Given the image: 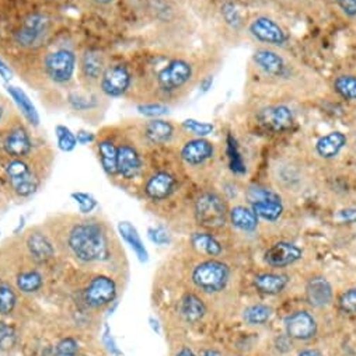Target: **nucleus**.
I'll return each instance as SVG.
<instances>
[{
  "instance_id": "obj_1",
  "label": "nucleus",
  "mask_w": 356,
  "mask_h": 356,
  "mask_svg": "<svg viewBox=\"0 0 356 356\" xmlns=\"http://www.w3.org/2000/svg\"><path fill=\"white\" fill-rule=\"evenodd\" d=\"M69 247L84 262L104 261L108 258L106 232L96 222H83L74 226L69 234Z\"/></svg>"
},
{
  "instance_id": "obj_2",
  "label": "nucleus",
  "mask_w": 356,
  "mask_h": 356,
  "mask_svg": "<svg viewBox=\"0 0 356 356\" xmlns=\"http://www.w3.org/2000/svg\"><path fill=\"white\" fill-rule=\"evenodd\" d=\"M195 219L205 229H222L229 219V209L225 200L215 193H204L195 201Z\"/></svg>"
},
{
  "instance_id": "obj_3",
  "label": "nucleus",
  "mask_w": 356,
  "mask_h": 356,
  "mask_svg": "<svg viewBox=\"0 0 356 356\" xmlns=\"http://www.w3.org/2000/svg\"><path fill=\"white\" fill-rule=\"evenodd\" d=\"M229 266L218 259H208L198 264L193 271L194 285L207 293L222 292L229 282Z\"/></svg>"
},
{
  "instance_id": "obj_4",
  "label": "nucleus",
  "mask_w": 356,
  "mask_h": 356,
  "mask_svg": "<svg viewBox=\"0 0 356 356\" xmlns=\"http://www.w3.org/2000/svg\"><path fill=\"white\" fill-rule=\"evenodd\" d=\"M250 208L255 215L266 222H277L284 213V204L275 191L264 187H250L247 191Z\"/></svg>"
},
{
  "instance_id": "obj_5",
  "label": "nucleus",
  "mask_w": 356,
  "mask_h": 356,
  "mask_svg": "<svg viewBox=\"0 0 356 356\" xmlns=\"http://www.w3.org/2000/svg\"><path fill=\"white\" fill-rule=\"evenodd\" d=\"M48 34L49 20L44 15H31L24 20L16 33V41L24 48L34 49L42 45Z\"/></svg>"
},
{
  "instance_id": "obj_6",
  "label": "nucleus",
  "mask_w": 356,
  "mask_h": 356,
  "mask_svg": "<svg viewBox=\"0 0 356 356\" xmlns=\"http://www.w3.org/2000/svg\"><path fill=\"white\" fill-rule=\"evenodd\" d=\"M44 65L45 72L52 81L65 84L73 77L76 69V55L72 51L59 49L47 55Z\"/></svg>"
},
{
  "instance_id": "obj_7",
  "label": "nucleus",
  "mask_w": 356,
  "mask_h": 356,
  "mask_svg": "<svg viewBox=\"0 0 356 356\" xmlns=\"http://www.w3.org/2000/svg\"><path fill=\"white\" fill-rule=\"evenodd\" d=\"M193 77V66L183 60L174 59L157 74V83L165 92H172L187 84Z\"/></svg>"
},
{
  "instance_id": "obj_8",
  "label": "nucleus",
  "mask_w": 356,
  "mask_h": 356,
  "mask_svg": "<svg viewBox=\"0 0 356 356\" xmlns=\"http://www.w3.org/2000/svg\"><path fill=\"white\" fill-rule=\"evenodd\" d=\"M6 172L15 193L20 197H30L38 188L37 177L30 170L29 164L20 159L10 161L6 167Z\"/></svg>"
},
{
  "instance_id": "obj_9",
  "label": "nucleus",
  "mask_w": 356,
  "mask_h": 356,
  "mask_svg": "<svg viewBox=\"0 0 356 356\" xmlns=\"http://www.w3.org/2000/svg\"><path fill=\"white\" fill-rule=\"evenodd\" d=\"M102 92L111 99H117L124 96L131 86L132 77L127 66L124 65H113L106 67L102 79H100Z\"/></svg>"
},
{
  "instance_id": "obj_10",
  "label": "nucleus",
  "mask_w": 356,
  "mask_h": 356,
  "mask_svg": "<svg viewBox=\"0 0 356 356\" xmlns=\"http://www.w3.org/2000/svg\"><path fill=\"white\" fill-rule=\"evenodd\" d=\"M303 257V250L289 241H278L273 244L264 254L265 262L273 268H285L293 265Z\"/></svg>"
},
{
  "instance_id": "obj_11",
  "label": "nucleus",
  "mask_w": 356,
  "mask_h": 356,
  "mask_svg": "<svg viewBox=\"0 0 356 356\" xmlns=\"http://www.w3.org/2000/svg\"><path fill=\"white\" fill-rule=\"evenodd\" d=\"M286 335L298 341H309L317 334V321L307 310H298L285 320Z\"/></svg>"
},
{
  "instance_id": "obj_12",
  "label": "nucleus",
  "mask_w": 356,
  "mask_h": 356,
  "mask_svg": "<svg viewBox=\"0 0 356 356\" xmlns=\"http://www.w3.org/2000/svg\"><path fill=\"white\" fill-rule=\"evenodd\" d=\"M117 286L108 277H96L84 292V300L92 307H103L115 299Z\"/></svg>"
},
{
  "instance_id": "obj_13",
  "label": "nucleus",
  "mask_w": 356,
  "mask_h": 356,
  "mask_svg": "<svg viewBox=\"0 0 356 356\" xmlns=\"http://www.w3.org/2000/svg\"><path fill=\"white\" fill-rule=\"evenodd\" d=\"M250 33L254 38L261 42L271 45H285L288 41V34L285 30L273 19L258 17L250 24Z\"/></svg>"
},
{
  "instance_id": "obj_14",
  "label": "nucleus",
  "mask_w": 356,
  "mask_h": 356,
  "mask_svg": "<svg viewBox=\"0 0 356 356\" xmlns=\"http://www.w3.org/2000/svg\"><path fill=\"white\" fill-rule=\"evenodd\" d=\"M258 120L261 125L274 132L289 131L295 124L293 113L286 106H273L259 111Z\"/></svg>"
},
{
  "instance_id": "obj_15",
  "label": "nucleus",
  "mask_w": 356,
  "mask_h": 356,
  "mask_svg": "<svg viewBox=\"0 0 356 356\" xmlns=\"http://www.w3.org/2000/svg\"><path fill=\"white\" fill-rule=\"evenodd\" d=\"M175 187L177 180L174 175L165 171H159L147 180L145 186V193L152 201H164L175 191Z\"/></svg>"
},
{
  "instance_id": "obj_16",
  "label": "nucleus",
  "mask_w": 356,
  "mask_h": 356,
  "mask_svg": "<svg viewBox=\"0 0 356 356\" xmlns=\"http://www.w3.org/2000/svg\"><path fill=\"white\" fill-rule=\"evenodd\" d=\"M215 156V146L204 138L188 140L181 149V159L188 165H201Z\"/></svg>"
},
{
  "instance_id": "obj_17",
  "label": "nucleus",
  "mask_w": 356,
  "mask_h": 356,
  "mask_svg": "<svg viewBox=\"0 0 356 356\" xmlns=\"http://www.w3.org/2000/svg\"><path fill=\"white\" fill-rule=\"evenodd\" d=\"M334 298L332 286L324 277H314L306 285V300L316 309H323L331 305Z\"/></svg>"
},
{
  "instance_id": "obj_18",
  "label": "nucleus",
  "mask_w": 356,
  "mask_h": 356,
  "mask_svg": "<svg viewBox=\"0 0 356 356\" xmlns=\"http://www.w3.org/2000/svg\"><path fill=\"white\" fill-rule=\"evenodd\" d=\"M118 172L125 180H134L142 170V159L135 147L131 145H122L118 147V160H117Z\"/></svg>"
},
{
  "instance_id": "obj_19",
  "label": "nucleus",
  "mask_w": 356,
  "mask_h": 356,
  "mask_svg": "<svg viewBox=\"0 0 356 356\" xmlns=\"http://www.w3.org/2000/svg\"><path fill=\"white\" fill-rule=\"evenodd\" d=\"M289 284V277L284 274H274V273H264L258 274L252 285L254 288L262 293V295H268V296H275L282 293Z\"/></svg>"
},
{
  "instance_id": "obj_20",
  "label": "nucleus",
  "mask_w": 356,
  "mask_h": 356,
  "mask_svg": "<svg viewBox=\"0 0 356 356\" xmlns=\"http://www.w3.org/2000/svg\"><path fill=\"white\" fill-rule=\"evenodd\" d=\"M255 65L270 76H284L286 70L285 60L277 52L270 49H258L252 56Z\"/></svg>"
},
{
  "instance_id": "obj_21",
  "label": "nucleus",
  "mask_w": 356,
  "mask_h": 356,
  "mask_svg": "<svg viewBox=\"0 0 356 356\" xmlns=\"http://www.w3.org/2000/svg\"><path fill=\"white\" fill-rule=\"evenodd\" d=\"M346 142H348V139L342 132L334 131V132H330V134L321 136L317 140L316 152L323 159H334L345 147Z\"/></svg>"
},
{
  "instance_id": "obj_22",
  "label": "nucleus",
  "mask_w": 356,
  "mask_h": 356,
  "mask_svg": "<svg viewBox=\"0 0 356 356\" xmlns=\"http://www.w3.org/2000/svg\"><path fill=\"white\" fill-rule=\"evenodd\" d=\"M3 146H5L6 153L16 157V159H20V157H24V156L30 154V152L33 149L30 135L23 128H17V129L12 131L8 135Z\"/></svg>"
},
{
  "instance_id": "obj_23",
  "label": "nucleus",
  "mask_w": 356,
  "mask_h": 356,
  "mask_svg": "<svg viewBox=\"0 0 356 356\" xmlns=\"http://www.w3.org/2000/svg\"><path fill=\"white\" fill-rule=\"evenodd\" d=\"M229 220L236 229L244 233H252L258 227V216L255 215V212L251 208L243 205L230 209Z\"/></svg>"
},
{
  "instance_id": "obj_24",
  "label": "nucleus",
  "mask_w": 356,
  "mask_h": 356,
  "mask_svg": "<svg viewBox=\"0 0 356 356\" xmlns=\"http://www.w3.org/2000/svg\"><path fill=\"white\" fill-rule=\"evenodd\" d=\"M180 312L183 318L190 323H198L201 321L205 314H207V306L204 303V300L201 298H198L194 293H187L183 299H181V305H180Z\"/></svg>"
},
{
  "instance_id": "obj_25",
  "label": "nucleus",
  "mask_w": 356,
  "mask_h": 356,
  "mask_svg": "<svg viewBox=\"0 0 356 356\" xmlns=\"http://www.w3.org/2000/svg\"><path fill=\"white\" fill-rule=\"evenodd\" d=\"M27 247L38 262H45L54 257V247L42 233H31L27 238Z\"/></svg>"
},
{
  "instance_id": "obj_26",
  "label": "nucleus",
  "mask_w": 356,
  "mask_h": 356,
  "mask_svg": "<svg viewBox=\"0 0 356 356\" xmlns=\"http://www.w3.org/2000/svg\"><path fill=\"white\" fill-rule=\"evenodd\" d=\"M80 66L83 76L92 81L100 80L106 70L104 58L97 52H87L86 55H83Z\"/></svg>"
},
{
  "instance_id": "obj_27",
  "label": "nucleus",
  "mask_w": 356,
  "mask_h": 356,
  "mask_svg": "<svg viewBox=\"0 0 356 356\" xmlns=\"http://www.w3.org/2000/svg\"><path fill=\"white\" fill-rule=\"evenodd\" d=\"M145 135L149 142L154 145H164L170 142L174 135V128L170 122L163 120H153L146 124Z\"/></svg>"
},
{
  "instance_id": "obj_28",
  "label": "nucleus",
  "mask_w": 356,
  "mask_h": 356,
  "mask_svg": "<svg viewBox=\"0 0 356 356\" xmlns=\"http://www.w3.org/2000/svg\"><path fill=\"white\" fill-rule=\"evenodd\" d=\"M8 90H9L10 96L13 97V100L16 102L17 107L22 110L26 120L33 125H38L40 124V117H38V113H37L34 104L29 99V96L19 87H9Z\"/></svg>"
},
{
  "instance_id": "obj_29",
  "label": "nucleus",
  "mask_w": 356,
  "mask_h": 356,
  "mask_svg": "<svg viewBox=\"0 0 356 356\" xmlns=\"http://www.w3.org/2000/svg\"><path fill=\"white\" fill-rule=\"evenodd\" d=\"M191 243L195 250L209 257H218L222 254V244L209 233H194L191 236Z\"/></svg>"
},
{
  "instance_id": "obj_30",
  "label": "nucleus",
  "mask_w": 356,
  "mask_h": 356,
  "mask_svg": "<svg viewBox=\"0 0 356 356\" xmlns=\"http://www.w3.org/2000/svg\"><path fill=\"white\" fill-rule=\"evenodd\" d=\"M118 230L121 236L125 238V241L131 245V248L136 252L138 258L140 261H147V251L138 234V230L129 222H121L118 225Z\"/></svg>"
},
{
  "instance_id": "obj_31",
  "label": "nucleus",
  "mask_w": 356,
  "mask_h": 356,
  "mask_svg": "<svg viewBox=\"0 0 356 356\" xmlns=\"http://www.w3.org/2000/svg\"><path fill=\"white\" fill-rule=\"evenodd\" d=\"M99 154L103 164V168L107 174L114 175L118 172L117 160H118V147L111 140H103L99 143Z\"/></svg>"
},
{
  "instance_id": "obj_32",
  "label": "nucleus",
  "mask_w": 356,
  "mask_h": 356,
  "mask_svg": "<svg viewBox=\"0 0 356 356\" xmlns=\"http://www.w3.org/2000/svg\"><path fill=\"white\" fill-rule=\"evenodd\" d=\"M273 316V309L266 305H252L243 313V318L250 325H262Z\"/></svg>"
},
{
  "instance_id": "obj_33",
  "label": "nucleus",
  "mask_w": 356,
  "mask_h": 356,
  "mask_svg": "<svg viewBox=\"0 0 356 356\" xmlns=\"http://www.w3.org/2000/svg\"><path fill=\"white\" fill-rule=\"evenodd\" d=\"M335 92L345 100H356V76L353 74H341L334 80Z\"/></svg>"
},
{
  "instance_id": "obj_34",
  "label": "nucleus",
  "mask_w": 356,
  "mask_h": 356,
  "mask_svg": "<svg viewBox=\"0 0 356 356\" xmlns=\"http://www.w3.org/2000/svg\"><path fill=\"white\" fill-rule=\"evenodd\" d=\"M17 286L20 291H23L26 293L37 292L42 286V277L35 271L23 273L17 278Z\"/></svg>"
},
{
  "instance_id": "obj_35",
  "label": "nucleus",
  "mask_w": 356,
  "mask_h": 356,
  "mask_svg": "<svg viewBox=\"0 0 356 356\" xmlns=\"http://www.w3.org/2000/svg\"><path fill=\"white\" fill-rule=\"evenodd\" d=\"M16 295L13 289L0 280V314H10L16 307Z\"/></svg>"
},
{
  "instance_id": "obj_36",
  "label": "nucleus",
  "mask_w": 356,
  "mask_h": 356,
  "mask_svg": "<svg viewBox=\"0 0 356 356\" xmlns=\"http://www.w3.org/2000/svg\"><path fill=\"white\" fill-rule=\"evenodd\" d=\"M227 156H229V163H230L232 171L236 174H244L245 165H244L243 157L240 156L236 139L232 135L227 136Z\"/></svg>"
},
{
  "instance_id": "obj_37",
  "label": "nucleus",
  "mask_w": 356,
  "mask_h": 356,
  "mask_svg": "<svg viewBox=\"0 0 356 356\" xmlns=\"http://www.w3.org/2000/svg\"><path fill=\"white\" fill-rule=\"evenodd\" d=\"M55 134H56L58 146H59L60 150L72 152L76 147L77 139H76L74 134L69 128H66L63 125H58L56 129H55Z\"/></svg>"
},
{
  "instance_id": "obj_38",
  "label": "nucleus",
  "mask_w": 356,
  "mask_h": 356,
  "mask_svg": "<svg viewBox=\"0 0 356 356\" xmlns=\"http://www.w3.org/2000/svg\"><path fill=\"white\" fill-rule=\"evenodd\" d=\"M183 127L197 135L198 138H204V136H208L211 135L213 131H215V125L213 124H209V122H200L197 120H187L183 122Z\"/></svg>"
},
{
  "instance_id": "obj_39",
  "label": "nucleus",
  "mask_w": 356,
  "mask_h": 356,
  "mask_svg": "<svg viewBox=\"0 0 356 356\" xmlns=\"http://www.w3.org/2000/svg\"><path fill=\"white\" fill-rule=\"evenodd\" d=\"M339 310L346 314H356V286L343 292L338 299Z\"/></svg>"
},
{
  "instance_id": "obj_40",
  "label": "nucleus",
  "mask_w": 356,
  "mask_h": 356,
  "mask_svg": "<svg viewBox=\"0 0 356 356\" xmlns=\"http://www.w3.org/2000/svg\"><path fill=\"white\" fill-rule=\"evenodd\" d=\"M16 332L15 330L0 321V350H9L16 345Z\"/></svg>"
},
{
  "instance_id": "obj_41",
  "label": "nucleus",
  "mask_w": 356,
  "mask_h": 356,
  "mask_svg": "<svg viewBox=\"0 0 356 356\" xmlns=\"http://www.w3.org/2000/svg\"><path fill=\"white\" fill-rule=\"evenodd\" d=\"M79 352V345L73 338H63L58 342L54 356H76Z\"/></svg>"
},
{
  "instance_id": "obj_42",
  "label": "nucleus",
  "mask_w": 356,
  "mask_h": 356,
  "mask_svg": "<svg viewBox=\"0 0 356 356\" xmlns=\"http://www.w3.org/2000/svg\"><path fill=\"white\" fill-rule=\"evenodd\" d=\"M72 198L79 204L81 213H90L97 207V201L86 193H74L72 194Z\"/></svg>"
},
{
  "instance_id": "obj_43",
  "label": "nucleus",
  "mask_w": 356,
  "mask_h": 356,
  "mask_svg": "<svg viewBox=\"0 0 356 356\" xmlns=\"http://www.w3.org/2000/svg\"><path fill=\"white\" fill-rule=\"evenodd\" d=\"M222 15H223L226 23L230 24L232 27L237 29V27L241 26V17H240L238 10H236L234 5H232V3L223 5V8H222Z\"/></svg>"
},
{
  "instance_id": "obj_44",
  "label": "nucleus",
  "mask_w": 356,
  "mask_h": 356,
  "mask_svg": "<svg viewBox=\"0 0 356 356\" xmlns=\"http://www.w3.org/2000/svg\"><path fill=\"white\" fill-rule=\"evenodd\" d=\"M138 111L145 115V117H152V118H157V117H161L164 114L168 113V108L163 104H142V106H138Z\"/></svg>"
},
{
  "instance_id": "obj_45",
  "label": "nucleus",
  "mask_w": 356,
  "mask_h": 356,
  "mask_svg": "<svg viewBox=\"0 0 356 356\" xmlns=\"http://www.w3.org/2000/svg\"><path fill=\"white\" fill-rule=\"evenodd\" d=\"M149 237L157 245H167L171 241V237H170L168 232L161 226L149 229Z\"/></svg>"
},
{
  "instance_id": "obj_46",
  "label": "nucleus",
  "mask_w": 356,
  "mask_h": 356,
  "mask_svg": "<svg viewBox=\"0 0 356 356\" xmlns=\"http://www.w3.org/2000/svg\"><path fill=\"white\" fill-rule=\"evenodd\" d=\"M335 3L348 17H356V0H335Z\"/></svg>"
},
{
  "instance_id": "obj_47",
  "label": "nucleus",
  "mask_w": 356,
  "mask_h": 356,
  "mask_svg": "<svg viewBox=\"0 0 356 356\" xmlns=\"http://www.w3.org/2000/svg\"><path fill=\"white\" fill-rule=\"evenodd\" d=\"M103 341H104V343H106L107 349H108L113 355H115V356H120V355H121V350L118 349V346H117V343H115L114 338L111 337V332H110V330H108V328H106V332H104Z\"/></svg>"
},
{
  "instance_id": "obj_48",
  "label": "nucleus",
  "mask_w": 356,
  "mask_h": 356,
  "mask_svg": "<svg viewBox=\"0 0 356 356\" xmlns=\"http://www.w3.org/2000/svg\"><path fill=\"white\" fill-rule=\"evenodd\" d=\"M76 139H77V142H79L80 145H88V143H92V142L95 140V135H93L92 132L80 131V132H77Z\"/></svg>"
},
{
  "instance_id": "obj_49",
  "label": "nucleus",
  "mask_w": 356,
  "mask_h": 356,
  "mask_svg": "<svg viewBox=\"0 0 356 356\" xmlns=\"http://www.w3.org/2000/svg\"><path fill=\"white\" fill-rule=\"evenodd\" d=\"M341 216L346 222H355L356 220V211L355 209H346L341 212Z\"/></svg>"
},
{
  "instance_id": "obj_50",
  "label": "nucleus",
  "mask_w": 356,
  "mask_h": 356,
  "mask_svg": "<svg viewBox=\"0 0 356 356\" xmlns=\"http://www.w3.org/2000/svg\"><path fill=\"white\" fill-rule=\"evenodd\" d=\"M0 76H2L5 80H9L12 76L10 69L6 66V63L2 59H0Z\"/></svg>"
},
{
  "instance_id": "obj_51",
  "label": "nucleus",
  "mask_w": 356,
  "mask_h": 356,
  "mask_svg": "<svg viewBox=\"0 0 356 356\" xmlns=\"http://www.w3.org/2000/svg\"><path fill=\"white\" fill-rule=\"evenodd\" d=\"M298 356H323V355L316 349H305Z\"/></svg>"
},
{
  "instance_id": "obj_52",
  "label": "nucleus",
  "mask_w": 356,
  "mask_h": 356,
  "mask_svg": "<svg viewBox=\"0 0 356 356\" xmlns=\"http://www.w3.org/2000/svg\"><path fill=\"white\" fill-rule=\"evenodd\" d=\"M175 356H197V355L190 348H183L175 353Z\"/></svg>"
},
{
  "instance_id": "obj_53",
  "label": "nucleus",
  "mask_w": 356,
  "mask_h": 356,
  "mask_svg": "<svg viewBox=\"0 0 356 356\" xmlns=\"http://www.w3.org/2000/svg\"><path fill=\"white\" fill-rule=\"evenodd\" d=\"M201 356H222V355H220V352L216 350V349H207V350H204V352L201 353Z\"/></svg>"
},
{
  "instance_id": "obj_54",
  "label": "nucleus",
  "mask_w": 356,
  "mask_h": 356,
  "mask_svg": "<svg viewBox=\"0 0 356 356\" xmlns=\"http://www.w3.org/2000/svg\"><path fill=\"white\" fill-rule=\"evenodd\" d=\"M92 2H96V3H100V5H108V3L113 2V0H92Z\"/></svg>"
},
{
  "instance_id": "obj_55",
  "label": "nucleus",
  "mask_w": 356,
  "mask_h": 356,
  "mask_svg": "<svg viewBox=\"0 0 356 356\" xmlns=\"http://www.w3.org/2000/svg\"><path fill=\"white\" fill-rule=\"evenodd\" d=\"M3 114H5V108H3V106H0V122H2V120H3Z\"/></svg>"
}]
</instances>
